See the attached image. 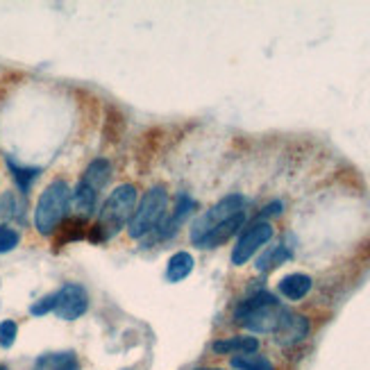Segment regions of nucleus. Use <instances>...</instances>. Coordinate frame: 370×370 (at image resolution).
<instances>
[{"mask_svg": "<svg viewBox=\"0 0 370 370\" xmlns=\"http://www.w3.org/2000/svg\"><path fill=\"white\" fill-rule=\"evenodd\" d=\"M277 334H279V341H282L284 346H293V343L302 341L309 334V321L304 316L291 314L284 309V316H282V321H279V327H277Z\"/></svg>", "mask_w": 370, "mask_h": 370, "instance_id": "obj_9", "label": "nucleus"}, {"mask_svg": "<svg viewBox=\"0 0 370 370\" xmlns=\"http://www.w3.org/2000/svg\"><path fill=\"white\" fill-rule=\"evenodd\" d=\"M69 205H71L69 184L64 180H55L53 184H48L34 209V227L39 229V234H53L59 227V223L66 219Z\"/></svg>", "mask_w": 370, "mask_h": 370, "instance_id": "obj_3", "label": "nucleus"}, {"mask_svg": "<svg viewBox=\"0 0 370 370\" xmlns=\"http://www.w3.org/2000/svg\"><path fill=\"white\" fill-rule=\"evenodd\" d=\"M279 211H282V202H273V205H268L261 211V219H266V216H271V214H279Z\"/></svg>", "mask_w": 370, "mask_h": 370, "instance_id": "obj_22", "label": "nucleus"}, {"mask_svg": "<svg viewBox=\"0 0 370 370\" xmlns=\"http://www.w3.org/2000/svg\"><path fill=\"white\" fill-rule=\"evenodd\" d=\"M0 370H9L7 366H3V364H0Z\"/></svg>", "mask_w": 370, "mask_h": 370, "instance_id": "obj_23", "label": "nucleus"}, {"mask_svg": "<svg viewBox=\"0 0 370 370\" xmlns=\"http://www.w3.org/2000/svg\"><path fill=\"white\" fill-rule=\"evenodd\" d=\"M57 307V293H50V296L36 300L32 307H30V314L32 316H46L48 311H55Z\"/></svg>", "mask_w": 370, "mask_h": 370, "instance_id": "obj_20", "label": "nucleus"}, {"mask_svg": "<svg viewBox=\"0 0 370 370\" xmlns=\"http://www.w3.org/2000/svg\"><path fill=\"white\" fill-rule=\"evenodd\" d=\"M111 177V166L107 159H94L86 166L82 180L75 189V207H78L84 216H89L96 209L98 194Z\"/></svg>", "mask_w": 370, "mask_h": 370, "instance_id": "obj_5", "label": "nucleus"}, {"mask_svg": "<svg viewBox=\"0 0 370 370\" xmlns=\"http://www.w3.org/2000/svg\"><path fill=\"white\" fill-rule=\"evenodd\" d=\"M16 331H19V327H16L14 321H3V323H0V346H3V348L14 346Z\"/></svg>", "mask_w": 370, "mask_h": 370, "instance_id": "obj_21", "label": "nucleus"}, {"mask_svg": "<svg viewBox=\"0 0 370 370\" xmlns=\"http://www.w3.org/2000/svg\"><path fill=\"white\" fill-rule=\"evenodd\" d=\"M89 309V296L80 284H64L57 291V307L55 314L64 321H75Z\"/></svg>", "mask_w": 370, "mask_h": 370, "instance_id": "obj_8", "label": "nucleus"}, {"mask_svg": "<svg viewBox=\"0 0 370 370\" xmlns=\"http://www.w3.org/2000/svg\"><path fill=\"white\" fill-rule=\"evenodd\" d=\"M229 364H232V368H236V370H275V366L257 352L236 354V356H232Z\"/></svg>", "mask_w": 370, "mask_h": 370, "instance_id": "obj_16", "label": "nucleus"}, {"mask_svg": "<svg viewBox=\"0 0 370 370\" xmlns=\"http://www.w3.org/2000/svg\"><path fill=\"white\" fill-rule=\"evenodd\" d=\"M136 205V186L134 184H121L111 191V196L103 205L100 219L94 227H89V239L94 244H105L114 234H119L125 227V223H130L132 214Z\"/></svg>", "mask_w": 370, "mask_h": 370, "instance_id": "obj_1", "label": "nucleus"}, {"mask_svg": "<svg viewBox=\"0 0 370 370\" xmlns=\"http://www.w3.org/2000/svg\"><path fill=\"white\" fill-rule=\"evenodd\" d=\"M166 205H169V194H166V186H152L146 191L144 200L139 202V207L134 209L130 223H127V234L130 239H141L146 236L150 229H155L157 223L164 219Z\"/></svg>", "mask_w": 370, "mask_h": 370, "instance_id": "obj_4", "label": "nucleus"}, {"mask_svg": "<svg viewBox=\"0 0 370 370\" xmlns=\"http://www.w3.org/2000/svg\"><path fill=\"white\" fill-rule=\"evenodd\" d=\"M282 316H284V309L279 307V300L268 291L254 293V296L241 302L234 311L236 321L244 327H248L250 331H257V334L277 331Z\"/></svg>", "mask_w": 370, "mask_h": 370, "instance_id": "obj_2", "label": "nucleus"}, {"mask_svg": "<svg viewBox=\"0 0 370 370\" xmlns=\"http://www.w3.org/2000/svg\"><path fill=\"white\" fill-rule=\"evenodd\" d=\"M7 166H9V171L14 173V180H16V184L21 186L23 194L30 189V184H32L34 177L39 175V169H21V166H16L11 159H7Z\"/></svg>", "mask_w": 370, "mask_h": 370, "instance_id": "obj_18", "label": "nucleus"}, {"mask_svg": "<svg viewBox=\"0 0 370 370\" xmlns=\"http://www.w3.org/2000/svg\"><path fill=\"white\" fill-rule=\"evenodd\" d=\"M275 234V229L271 223H266V221H259V223H254L250 225L244 234H241V239L236 241V246L232 250V264L234 266H244L248 264V259L252 257L254 252H257L261 246H266L268 241L273 239Z\"/></svg>", "mask_w": 370, "mask_h": 370, "instance_id": "obj_7", "label": "nucleus"}, {"mask_svg": "<svg viewBox=\"0 0 370 370\" xmlns=\"http://www.w3.org/2000/svg\"><path fill=\"white\" fill-rule=\"evenodd\" d=\"M34 370H80V361L75 359L73 352H55L39 356Z\"/></svg>", "mask_w": 370, "mask_h": 370, "instance_id": "obj_14", "label": "nucleus"}, {"mask_svg": "<svg viewBox=\"0 0 370 370\" xmlns=\"http://www.w3.org/2000/svg\"><path fill=\"white\" fill-rule=\"evenodd\" d=\"M293 257V252L286 248V246H273L268 252H264L261 257L257 259V271L259 273H266L268 268H273V266H279V264H284Z\"/></svg>", "mask_w": 370, "mask_h": 370, "instance_id": "obj_17", "label": "nucleus"}, {"mask_svg": "<svg viewBox=\"0 0 370 370\" xmlns=\"http://www.w3.org/2000/svg\"><path fill=\"white\" fill-rule=\"evenodd\" d=\"M246 207V198L241 194H229L225 198H221L211 209H207L202 216L194 221V227H191V241L198 246L202 239H205L214 227H219L221 223H225L227 219L241 214Z\"/></svg>", "mask_w": 370, "mask_h": 370, "instance_id": "obj_6", "label": "nucleus"}, {"mask_svg": "<svg viewBox=\"0 0 370 370\" xmlns=\"http://www.w3.org/2000/svg\"><path fill=\"white\" fill-rule=\"evenodd\" d=\"M89 234V225L84 216H75V219H66L59 223V234L55 239V246H66L73 241H80Z\"/></svg>", "mask_w": 370, "mask_h": 370, "instance_id": "obj_12", "label": "nucleus"}, {"mask_svg": "<svg viewBox=\"0 0 370 370\" xmlns=\"http://www.w3.org/2000/svg\"><path fill=\"white\" fill-rule=\"evenodd\" d=\"M259 341L254 336H234V339H223L214 343V352L219 354H250L257 352Z\"/></svg>", "mask_w": 370, "mask_h": 370, "instance_id": "obj_13", "label": "nucleus"}, {"mask_svg": "<svg viewBox=\"0 0 370 370\" xmlns=\"http://www.w3.org/2000/svg\"><path fill=\"white\" fill-rule=\"evenodd\" d=\"M194 264L196 261L189 252H175L169 261V268H166V279L169 282H182L194 271Z\"/></svg>", "mask_w": 370, "mask_h": 370, "instance_id": "obj_15", "label": "nucleus"}, {"mask_svg": "<svg viewBox=\"0 0 370 370\" xmlns=\"http://www.w3.org/2000/svg\"><path fill=\"white\" fill-rule=\"evenodd\" d=\"M244 223H246V211H241V214L232 216V219H227L225 223H221L219 227H214L198 246L200 248H219L225 244V241H229V236H234Z\"/></svg>", "mask_w": 370, "mask_h": 370, "instance_id": "obj_10", "label": "nucleus"}, {"mask_svg": "<svg viewBox=\"0 0 370 370\" xmlns=\"http://www.w3.org/2000/svg\"><path fill=\"white\" fill-rule=\"evenodd\" d=\"M19 241H21V236L16 229L0 225V252H11L19 246Z\"/></svg>", "mask_w": 370, "mask_h": 370, "instance_id": "obj_19", "label": "nucleus"}, {"mask_svg": "<svg viewBox=\"0 0 370 370\" xmlns=\"http://www.w3.org/2000/svg\"><path fill=\"white\" fill-rule=\"evenodd\" d=\"M314 282H311V277L309 275H304V273H291L286 277L279 279V293L286 298V300H302L307 293L311 291Z\"/></svg>", "mask_w": 370, "mask_h": 370, "instance_id": "obj_11", "label": "nucleus"}, {"mask_svg": "<svg viewBox=\"0 0 370 370\" xmlns=\"http://www.w3.org/2000/svg\"><path fill=\"white\" fill-rule=\"evenodd\" d=\"M200 370H219V368H200Z\"/></svg>", "mask_w": 370, "mask_h": 370, "instance_id": "obj_24", "label": "nucleus"}]
</instances>
